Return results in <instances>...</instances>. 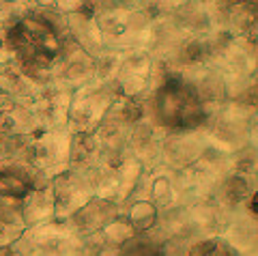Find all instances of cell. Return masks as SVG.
<instances>
[{
    "label": "cell",
    "instance_id": "6",
    "mask_svg": "<svg viewBox=\"0 0 258 256\" xmlns=\"http://www.w3.org/2000/svg\"><path fill=\"white\" fill-rule=\"evenodd\" d=\"M114 215H116V209L110 203L93 201V203H86L84 207H80L69 218L67 224L80 239H84V237H91L95 233H99V230H103L110 222H114Z\"/></svg>",
    "mask_w": 258,
    "mask_h": 256
},
{
    "label": "cell",
    "instance_id": "7",
    "mask_svg": "<svg viewBox=\"0 0 258 256\" xmlns=\"http://www.w3.org/2000/svg\"><path fill=\"white\" fill-rule=\"evenodd\" d=\"M20 213L24 220V226H41V224H50L56 218V203H54V189L52 183L32 189L28 196L22 198Z\"/></svg>",
    "mask_w": 258,
    "mask_h": 256
},
{
    "label": "cell",
    "instance_id": "10",
    "mask_svg": "<svg viewBox=\"0 0 258 256\" xmlns=\"http://www.w3.org/2000/svg\"><path fill=\"white\" fill-rule=\"evenodd\" d=\"M0 256H18V254H15L11 247H3V250H0Z\"/></svg>",
    "mask_w": 258,
    "mask_h": 256
},
{
    "label": "cell",
    "instance_id": "9",
    "mask_svg": "<svg viewBox=\"0 0 258 256\" xmlns=\"http://www.w3.org/2000/svg\"><path fill=\"white\" fill-rule=\"evenodd\" d=\"M157 220V211L155 207H153L151 203H138L134 205L132 213H129V226H132L134 230H140V233H144V230H149L153 224H155Z\"/></svg>",
    "mask_w": 258,
    "mask_h": 256
},
{
    "label": "cell",
    "instance_id": "4",
    "mask_svg": "<svg viewBox=\"0 0 258 256\" xmlns=\"http://www.w3.org/2000/svg\"><path fill=\"white\" fill-rule=\"evenodd\" d=\"M47 185V179L26 164L0 162V205H20L32 189Z\"/></svg>",
    "mask_w": 258,
    "mask_h": 256
},
{
    "label": "cell",
    "instance_id": "3",
    "mask_svg": "<svg viewBox=\"0 0 258 256\" xmlns=\"http://www.w3.org/2000/svg\"><path fill=\"white\" fill-rule=\"evenodd\" d=\"M80 239L67 222H50L26 228L11 245L18 256H80Z\"/></svg>",
    "mask_w": 258,
    "mask_h": 256
},
{
    "label": "cell",
    "instance_id": "1",
    "mask_svg": "<svg viewBox=\"0 0 258 256\" xmlns=\"http://www.w3.org/2000/svg\"><path fill=\"white\" fill-rule=\"evenodd\" d=\"M11 50L28 69H45L60 54V39L43 15H24L7 33Z\"/></svg>",
    "mask_w": 258,
    "mask_h": 256
},
{
    "label": "cell",
    "instance_id": "8",
    "mask_svg": "<svg viewBox=\"0 0 258 256\" xmlns=\"http://www.w3.org/2000/svg\"><path fill=\"white\" fill-rule=\"evenodd\" d=\"M26 230L20 213V205H0V250L11 247Z\"/></svg>",
    "mask_w": 258,
    "mask_h": 256
},
{
    "label": "cell",
    "instance_id": "5",
    "mask_svg": "<svg viewBox=\"0 0 258 256\" xmlns=\"http://www.w3.org/2000/svg\"><path fill=\"white\" fill-rule=\"evenodd\" d=\"M54 203H56V218H67L74 215L80 207H84L91 201L88 181L80 174H62L52 183Z\"/></svg>",
    "mask_w": 258,
    "mask_h": 256
},
{
    "label": "cell",
    "instance_id": "2",
    "mask_svg": "<svg viewBox=\"0 0 258 256\" xmlns=\"http://www.w3.org/2000/svg\"><path fill=\"white\" fill-rule=\"evenodd\" d=\"M157 123L170 130H191L205 121V106L191 84L181 78H168L153 97Z\"/></svg>",
    "mask_w": 258,
    "mask_h": 256
}]
</instances>
